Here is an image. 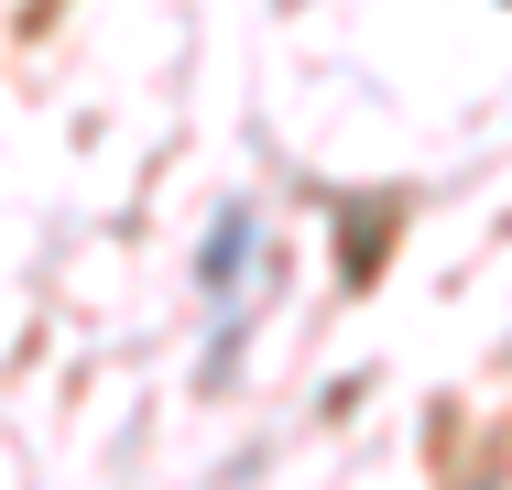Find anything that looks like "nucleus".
I'll list each match as a JSON object with an SVG mask.
<instances>
[{"label":"nucleus","mask_w":512,"mask_h":490,"mask_svg":"<svg viewBox=\"0 0 512 490\" xmlns=\"http://www.w3.org/2000/svg\"><path fill=\"white\" fill-rule=\"evenodd\" d=\"M240 240H251V218L229 207V218H218V240H207V294H229V284H240Z\"/></svg>","instance_id":"obj_1"}]
</instances>
